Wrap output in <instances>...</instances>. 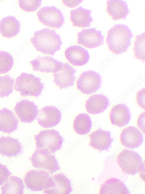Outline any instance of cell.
Here are the masks:
<instances>
[{
  "label": "cell",
  "mask_w": 145,
  "mask_h": 194,
  "mask_svg": "<svg viewBox=\"0 0 145 194\" xmlns=\"http://www.w3.org/2000/svg\"><path fill=\"white\" fill-rule=\"evenodd\" d=\"M102 78L97 72L90 70L81 73L76 81L77 88L84 94L90 95L101 87Z\"/></svg>",
  "instance_id": "9c48e42d"
},
{
  "label": "cell",
  "mask_w": 145,
  "mask_h": 194,
  "mask_svg": "<svg viewBox=\"0 0 145 194\" xmlns=\"http://www.w3.org/2000/svg\"><path fill=\"white\" fill-rule=\"evenodd\" d=\"M30 40L36 51L52 56L61 49L63 44L60 35L55 30L48 28L34 32Z\"/></svg>",
  "instance_id": "7a4b0ae2"
},
{
  "label": "cell",
  "mask_w": 145,
  "mask_h": 194,
  "mask_svg": "<svg viewBox=\"0 0 145 194\" xmlns=\"http://www.w3.org/2000/svg\"><path fill=\"white\" fill-rule=\"evenodd\" d=\"M91 10L82 6L70 11V20L74 27L85 28L90 27L93 21L91 16Z\"/></svg>",
  "instance_id": "ffe728a7"
},
{
  "label": "cell",
  "mask_w": 145,
  "mask_h": 194,
  "mask_svg": "<svg viewBox=\"0 0 145 194\" xmlns=\"http://www.w3.org/2000/svg\"><path fill=\"white\" fill-rule=\"evenodd\" d=\"M83 0H62L63 3L66 7L73 8L80 4Z\"/></svg>",
  "instance_id": "e575fe53"
},
{
  "label": "cell",
  "mask_w": 145,
  "mask_h": 194,
  "mask_svg": "<svg viewBox=\"0 0 145 194\" xmlns=\"http://www.w3.org/2000/svg\"><path fill=\"white\" fill-rule=\"evenodd\" d=\"M55 186L54 187L45 190V194H69L72 191L70 180L63 174H57L53 175Z\"/></svg>",
  "instance_id": "cb8c5ba5"
},
{
  "label": "cell",
  "mask_w": 145,
  "mask_h": 194,
  "mask_svg": "<svg viewBox=\"0 0 145 194\" xmlns=\"http://www.w3.org/2000/svg\"><path fill=\"white\" fill-rule=\"evenodd\" d=\"M88 136L90 139L89 145L100 152L108 151L114 141L110 131H106L101 128L93 131Z\"/></svg>",
  "instance_id": "5bb4252c"
},
{
  "label": "cell",
  "mask_w": 145,
  "mask_h": 194,
  "mask_svg": "<svg viewBox=\"0 0 145 194\" xmlns=\"http://www.w3.org/2000/svg\"><path fill=\"white\" fill-rule=\"evenodd\" d=\"M106 11L114 21L125 19L130 12L126 1L109 0L106 2Z\"/></svg>",
  "instance_id": "d6986e66"
},
{
  "label": "cell",
  "mask_w": 145,
  "mask_h": 194,
  "mask_svg": "<svg viewBox=\"0 0 145 194\" xmlns=\"http://www.w3.org/2000/svg\"><path fill=\"white\" fill-rule=\"evenodd\" d=\"M39 22L51 28H60L64 22V17L61 11L55 6H45L37 12Z\"/></svg>",
  "instance_id": "ba28073f"
},
{
  "label": "cell",
  "mask_w": 145,
  "mask_h": 194,
  "mask_svg": "<svg viewBox=\"0 0 145 194\" xmlns=\"http://www.w3.org/2000/svg\"><path fill=\"white\" fill-rule=\"evenodd\" d=\"M22 149L18 139L3 136L0 137V154L3 156H15L21 154Z\"/></svg>",
  "instance_id": "7402d4cb"
},
{
  "label": "cell",
  "mask_w": 145,
  "mask_h": 194,
  "mask_svg": "<svg viewBox=\"0 0 145 194\" xmlns=\"http://www.w3.org/2000/svg\"><path fill=\"white\" fill-rule=\"evenodd\" d=\"M19 21L14 17L9 15L0 21V33L3 37L10 38L16 36L20 31Z\"/></svg>",
  "instance_id": "603a6c76"
},
{
  "label": "cell",
  "mask_w": 145,
  "mask_h": 194,
  "mask_svg": "<svg viewBox=\"0 0 145 194\" xmlns=\"http://www.w3.org/2000/svg\"><path fill=\"white\" fill-rule=\"evenodd\" d=\"M145 33L136 35L133 48L134 53V57L136 59L145 62Z\"/></svg>",
  "instance_id": "f1b7e54d"
},
{
  "label": "cell",
  "mask_w": 145,
  "mask_h": 194,
  "mask_svg": "<svg viewBox=\"0 0 145 194\" xmlns=\"http://www.w3.org/2000/svg\"><path fill=\"white\" fill-rule=\"evenodd\" d=\"M11 174L6 165L0 164V186L2 185L7 180Z\"/></svg>",
  "instance_id": "d6a6232c"
},
{
  "label": "cell",
  "mask_w": 145,
  "mask_h": 194,
  "mask_svg": "<svg viewBox=\"0 0 145 194\" xmlns=\"http://www.w3.org/2000/svg\"><path fill=\"white\" fill-rule=\"evenodd\" d=\"M14 79L8 75L0 76V97L8 96L14 88Z\"/></svg>",
  "instance_id": "f546056e"
},
{
  "label": "cell",
  "mask_w": 145,
  "mask_h": 194,
  "mask_svg": "<svg viewBox=\"0 0 145 194\" xmlns=\"http://www.w3.org/2000/svg\"><path fill=\"white\" fill-rule=\"evenodd\" d=\"M117 160L123 172L131 175L140 172L144 165L142 158L139 154L127 149H123L119 154Z\"/></svg>",
  "instance_id": "277c9868"
},
{
  "label": "cell",
  "mask_w": 145,
  "mask_h": 194,
  "mask_svg": "<svg viewBox=\"0 0 145 194\" xmlns=\"http://www.w3.org/2000/svg\"><path fill=\"white\" fill-rule=\"evenodd\" d=\"M14 63V58L10 53L0 51V74H5L9 71Z\"/></svg>",
  "instance_id": "4dcf8cb0"
},
{
  "label": "cell",
  "mask_w": 145,
  "mask_h": 194,
  "mask_svg": "<svg viewBox=\"0 0 145 194\" xmlns=\"http://www.w3.org/2000/svg\"><path fill=\"white\" fill-rule=\"evenodd\" d=\"M14 110L22 122L30 123L37 116L38 107L33 102L23 99L17 103Z\"/></svg>",
  "instance_id": "4fadbf2b"
},
{
  "label": "cell",
  "mask_w": 145,
  "mask_h": 194,
  "mask_svg": "<svg viewBox=\"0 0 145 194\" xmlns=\"http://www.w3.org/2000/svg\"><path fill=\"white\" fill-rule=\"evenodd\" d=\"M91 119L88 114L82 113L77 115L73 123V128L76 132L80 135L88 134L92 127Z\"/></svg>",
  "instance_id": "4316f807"
},
{
  "label": "cell",
  "mask_w": 145,
  "mask_h": 194,
  "mask_svg": "<svg viewBox=\"0 0 145 194\" xmlns=\"http://www.w3.org/2000/svg\"><path fill=\"white\" fill-rule=\"evenodd\" d=\"M24 181L27 187L34 191H41L55 186L52 177L42 170H30L26 174Z\"/></svg>",
  "instance_id": "8992f818"
},
{
  "label": "cell",
  "mask_w": 145,
  "mask_h": 194,
  "mask_svg": "<svg viewBox=\"0 0 145 194\" xmlns=\"http://www.w3.org/2000/svg\"><path fill=\"white\" fill-rule=\"evenodd\" d=\"M30 63L34 71L53 73L59 70L63 63L51 56L39 55Z\"/></svg>",
  "instance_id": "9a60e30c"
},
{
  "label": "cell",
  "mask_w": 145,
  "mask_h": 194,
  "mask_svg": "<svg viewBox=\"0 0 145 194\" xmlns=\"http://www.w3.org/2000/svg\"><path fill=\"white\" fill-rule=\"evenodd\" d=\"M35 138L37 149H46L52 154L61 148L64 141L59 132L53 129L40 131Z\"/></svg>",
  "instance_id": "5b68a950"
},
{
  "label": "cell",
  "mask_w": 145,
  "mask_h": 194,
  "mask_svg": "<svg viewBox=\"0 0 145 194\" xmlns=\"http://www.w3.org/2000/svg\"><path fill=\"white\" fill-rule=\"evenodd\" d=\"M76 71L67 62L63 63L59 70L53 73L54 79L52 81L60 90L73 86L76 78L75 74Z\"/></svg>",
  "instance_id": "8fae6325"
},
{
  "label": "cell",
  "mask_w": 145,
  "mask_h": 194,
  "mask_svg": "<svg viewBox=\"0 0 145 194\" xmlns=\"http://www.w3.org/2000/svg\"><path fill=\"white\" fill-rule=\"evenodd\" d=\"M19 5L23 10L27 12L36 11L41 4V0H19Z\"/></svg>",
  "instance_id": "1f68e13d"
},
{
  "label": "cell",
  "mask_w": 145,
  "mask_h": 194,
  "mask_svg": "<svg viewBox=\"0 0 145 194\" xmlns=\"http://www.w3.org/2000/svg\"><path fill=\"white\" fill-rule=\"evenodd\" d=\"M19 122L12 111L6 108L0 110V131L10 134L17 129Z\"/></svg>",
  "instance_id": "d4e9b609"
},
{
  "label": "cell",
  "mask_w": 145,
  "mask_h": 194,
  "mask_svg": "<svg viewBox=\"0 0 145 194\" xmlns=\"http://www.w3.org/2000/svg\"><path fill=\"white\" fill-rule=\"evenodd\" d=\"M109 117L113 124L120 127L127 125L131 119L129 108L123 104H117L112 108L110 113Z\"/></svg>",
  "instance_id": "ac0fdd59"
},
{
  "label": "cell",
  "mask_w": 145,
  "mask_h": 194,
  "mask_svg": "<svg viewBox=\"0 0 145 194\" xmlns=\"http://www.w3.org/2000/svg\"><path fill=\"white\" fill-rule=\"evenodd\" d=\"M25 186L23 180L15 176H11L1 188L2 194H23Z\"/></svg>",
  "instance_id": "83f0119b"
},
{
  "label": "cell",
  "mask_w": 145,
  "mask_h": 194,
  "mask_svg": "<svg viewBox=\"0 0 145 194\" xmlns=\"http://www.w3.org/2000/svg\"><path fill=\"white\" fill-rule=\"evenodd\" d=\"M34 168L45 170L52 175L60 170L55 155L46 149H36L30 158Z\"/></svg>",
  "instance_id": "52a82bcc"
},
{
  "label": "cell",
  "mask_w": 145,
  "mask_h": 194,
  "mask_svg": "<svg viewBox=\"0 0 145 194\" xmlns=\"http://www.w3.org/2000/svg\"><path fill=\"white\" fill-rule=\"evenodd\" d=\"M44 87L40 78L33 74L23 72L16 79L15 90L19 92L23 97H38L41 95Z\"/></svg>",
  "instance_id": "3957f363"
},
{
  "label": "cell",
  "mask_w": 145,
  "mask_h": 194,
  "mask_svg": "<svg viewBox=\"0 0 145 194\" xmlns=\"http://www.w3.org/2000/svg\"><path fill=\"white\" fill-rule=\"evenodd\" d=\"M137 101L138 105L141 108L145 109V88L139 91L136 95Z\"/></svg>",
  "instance_id": "836d02e7"
},
{
  "label": "cell",
  "mask_w": 145,
  "mask_h": 194,
  "mask_svg": "<svg viewBox=\"0 0 145 194\" xmlns=\"http://www.w3.org/2000/svg\"><path fill=\"white\" fill-rule=\"evenodd\" d=\"M120 140L125 147L134 149L140 146L144 141L142 132L137 127L130 126L125 128L120 135Z\"/></svg>",
  "instance_id": "2e32d148"
},
{
  "label": "cell",
  "mask_w": 145,
  "mask_h": 194,
  "mask_svg": "<svg viewBox=\"0 0 145 194\" xmlns=\"http://www.w3.org/2000/svg\"><path fill=\"white\" fill-rule=\"evenodd\" d=\"M61 119L60 111L54 106H45L38 111L37 122L44 128H51L56 126L60 122Z\"/></svg>",
  "instance_id": "7c38bea8"
},
{
  "label": "cell",
  "mask_w": 145,
  "mask_h": 194,
  "mask_svg": "<svg viewBox=\"0 0 145 194\" xmlns=\"http://www.w3.org/2000/svg\"><path fill=\"white\" fill-rule=\"evenodd\" d=\"M65 56L68 62L74 66H82L88 62L90 56L88 51L79 45L71 46L65 51Z\"/></svg>",
  "instance_id": "e0dca14e"
},
{
  "label": "cell",
  "mask_w": 145,
  "mask_h": 194,
  "mask_svg": "<svg viewBox=\"0 0 145 194\" xmlns=\"http://www.w3.org/2000/svg\"><path fill=\"white\" fill-rule=\"evenodd\" d=\"M109 104V100L106 96L97 94L90 96L86 101L85 106L89 113L97 114L104 112Z\"/></svg>",
  "instance_id": "44dd1931"
},
{
  "label": "cell",
  "mask_w": 145,
  "mask_h": 194,
  "mask_svg": "<svg viewBox=\"0 0 145 194\" xmlns=\"http://www.w3.org/2000/svg\"><path fill=\"white\" fill-rule=\"evenodd\" d=\"M125 184L119 179L112 178L107 180L101 186L100 194H130Z\"/></svg>",
  "instance_id": "484cf974"
},
{
  "label": "cell",
  "mask_w": 145,
  "mask_h": 194,
  "mask_svg": "<svg viewBox=\"0 0 145 194\" xmlns=\"http://www.w3.org/2000/svg\"><path fill=\"white\" fill-rule=\"evenodd\" d=\"M106 41L108 49L115 54L126 51L131 44L134 36L130 28L126 24H117L108 30Z\"/></svg>",
  "instance_id": "6da1fadb"
},
{
  "label": "cell",
  "mask_w": 145,
  "mask_h": 194,
  "mask_svg": "<svg viewBox=\"0 0 145 194\" xmlns=\"http://www.w3.org/2000/svg\"><path fill=\"white\" fill-rule=\"evenodd\" d=\"M77 35V43L88 48H94L104 44V37L101 31L95 28L82 29Z\"/></svg>",
  "instance_id": "30bf717a"
}]
</instances>
